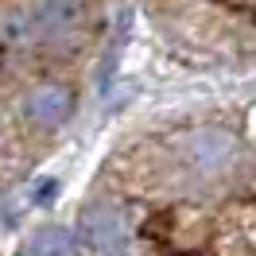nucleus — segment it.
<instances>
[{
    "mask_svg": "<svg viewBox=\"0 0 256 256\" xmlns=\"http://www.w3.org/2000/svg\"><path fill=\"white\" fill-rule=\"evenodd\" d=\"M24 112H28V120H35V124L58 128L74 112V97L62 86H39V90H32V94L24 97Z\"/></svg>",
    "mask_w": 256,
    "mask_h": 256,
    "instance_id": "1",
    "label": "nucleus"
},
{
    "mask_svg": "<svg viewBox=\"0 0 256 256\" xmlns=\"http://www.w3.org/2000/svg\"><path fill=\"white\" fill-rule=\"evenodd\" d=\"M233 152H237V136L225 132V128H202V132H194L190 140H186V148H182V156H186L194 167H202V171L222 167Z\"/></svg>",
    "mask_w": 256,
    "mask_h": 256,
    "instance_id": "2",
    "label": "nucleus"
},
{
    "mask_svg": "<svg viewBox=\"0 0 256 256\" xmlns=\"http://www.w3.org/2000/svg\"><path fill=\"white\" fill-rule=\"evenodd\" d=\"M35 28L47 35H62L82 20V0H39L35 4Z\"/></svg>",
    "mask_w": 256,
    "mask_h": 256,
    "instance_id": "3",
    "label": "nucleus"
},
{
    "mask_svg": "<svg viewBox=\"0 0 256 256\" xmlns=\"http://www.w3.org/2000/svg\"><path fill=\"white\" fill-rule=\"evenodd\" d=\"M86 229L97 248H120L124 244V218L109 206H94L86 214Z\"/></svg>",
    "mask_w": 256,
    "mask_h": 256,
    "instance_id": "4",
    "label": "nucleus"
},
{
    "mask_svg": "<svg viewBox=\"0 0 256 256\" xmlns=\"http://www.w3.org/2000/svg\"><path fill=\"white\" fill-rule=\"evenodd\" d=\"M28 35H32V24H28L24 12H8V16L0 20V39H4V43L20 47V43H28Z\"/></svg>",
    "mask_w": 256,
    "mask_h": 256,
    "instance_id": "5",
    "label": "nucleus"
},
{
    "mask_svg": "<svg viewBox=\"0 0 256 256\" xmlns=\"http://www.w3.org/2000/svg\"><path fill=\"white\" fill-rule=\"evenodd\" d=\"M70 248H74V240L62 229H47L39 240H32V252H70Z\"/></svg>",
    "mask_w": 256,
    "mask_h": 256,
    "instance_id": "6",
    "label": "nucleus"
}]
</instances>
